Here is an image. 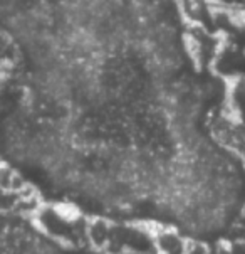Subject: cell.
Masks as SVG:
<instances>
[{
  "instance_id": "6da1fadb",
  "label": "cell",
  "mask_w": 245,
  "mask_h": 254,
  "mask_svg": "<svg viewBox=\"0 0 245 254\" xmlns=\"http://www.w3.org/2000/svg\"><path fill=\"white\" fill-rule=\"evenodd\" d=\"M0 254H89L66 248L36 227L10 217H0Z\"/></svg>"
}]
</instances>
